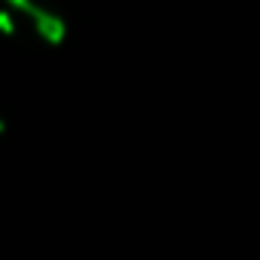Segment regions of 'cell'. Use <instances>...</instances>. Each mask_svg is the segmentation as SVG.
<instances>
[{
  "label": "cell",
  "mask_w": 260,
  "mask_h": 260,
  "mask_svg": "<svg viewBox=\"0 0 260 260\" xmlns=\"http://www.w3.org/2000/svg\"><path fill=\"white\" fill-rule=\"evenodd\" d=\"M0 34L25 46H58L68 34V22L58 10L37 0H10L0 7Z\"/></svg>",
  "instance_id": "cell-1"
},
{
  "label": "cell",
  "mask_w": 260,
  "mask_h": 260,
  "mask_svg": "<svg viewBox=\"0 0 260 260\" xmlns=\"http://www.w3.org/2000/svg\"><path fill=\"white\" fill-rule=\"evenodd\" d=\"M4 125H7V116H4V110H0V132H4Z\"/></svg>",
  "instance_id": "cell-2"
}]
</instances>
